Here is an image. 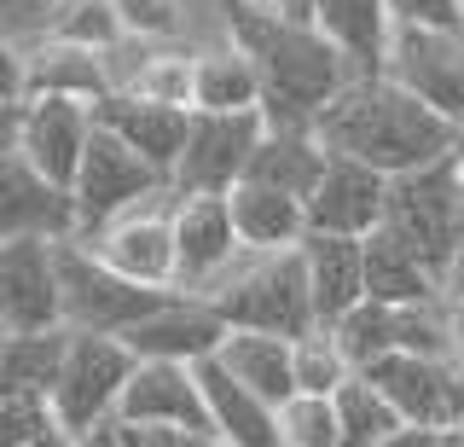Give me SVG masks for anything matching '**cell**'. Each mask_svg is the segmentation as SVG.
Wrapping results in <instances>:
<instances>
[{"mask_svg": "<svg viewBox=\"0 0 464 447\" xmlns=\"http://www.w3.org/2000/svg\"><path fill=\"white\" fill-rule=\"evenodd\" d=\"M116 12L140 41H186V0H116Z\"/></svg>", "mask_w": 464, "mask_h": 447, "instance_id": "34", "label": "cell"}, {"mask_svg": "<svg viewBox=\"0 0 464 447\" xmlns=\"http://www.w3.org/2000/svg\"><path fill=\"white\" fill-rule=\"evenodd\" d=\"M279 6H285V12H296V18H308V6H314V0H279Z\"/></svg>", "mask_w": 464, "mask_h": 447, "instance_id": "46", "label": "cell"}, {"mask_svg": "<svg viewBox=\"0 0 464 447\" xmlns=\"http://www.w3.org/2000/svg\"><path fill=\"white\" fill-rule=\"evenodd\" d=\"M383 209H389V175H377L372 163H354V157H331L308 198V233L366 238L383 227Z\"/></svg>", "mask_w": 464, "mask_h": 447, "instance_id": "17", "label": "cell"}, {"mask_svg": "<svg viewBox=\"0 0 464 447\" xmlns=\"http://www.w3.org/2000/svg\"><path fill=\"white\" fill-rule=\"evenodd\" d=\"M354 360L348 349L337 343V331H308V337H296V389H308V395H337V389L354 378Z\"/></svg>", "mask_w": 464, "mask_h": 447, "instance_id": "32", "label": "cell"}, {"mask_svg": "<svg viewBox=\"0 0 464 447\" xmlns=\"http://www.w3.org/2000/svg\"><path fill=\"white\" fill-rule=\"evenodd\" d=\"M372 447H435V430L406 424V430H395V436H383V442H372Z\"/></svg>", "mask_w": 464, "mask_h": 447, "instance_id": "42", "label": "cell"}, {"mask_svg": "<svg viewBox=\"0 0 464 447\" xmlns=\"http://www.w3.org/2000/svg\"><path fill=\"white\" fill-rule=\"evenodd\" d=\"M395 24H418V30H459L464 35V0H389Z\"/></svg>", "mask_w": 464, "mask_h": 447, "instance_id": "37", "label": "cell"}, {"mask_svg": "<svg viewBox=\"0 0 464 447\" xmlns=\"http://www.w3.org/2000/svg\"><path fill=\"white\" fill-rule=\"evenodd\" d=\"M163 186H174V180L157 163H145L134 146H122L111 128H93L87 157H82L76 180H70V198H76V238H87L93 227H105L111 215L134 209L140 198L163 192Z\"/></svg>", "mask_w": 464, "mask_h": 447, "instance_id": "8", "label": "cell"}, {"mask_svg": "<svg viewBox=\"0 0 464 447\" xmlns=\"http://www.w3.org/2000/svg\"><path fill=\"white\" fill-rule=\"evenodd\" d=\"M122 35L128 30L116 0H64L53 18V41H76V47H93V53H111Z\"/></svg>", "mask_w": 464, "mask_h": 447, "instance_id": "33", "label": "cell"}, {"mask_svg": "<svg viewBox=\"0 0 464 447\" xmlns=\"http://www.w3.org/2000/svg\"><path fill=\"white\" fill-rule=\"evenodd\" d=\"M227 320L209 296H192V291H174L163 308H151L140 326H128V349L140 360H180V366H198V360L221 355L227 343Z\"/></svg>", "mask_w": 464, "mask_h": 447, "instance_id": "16", "label": "cell"}, {"mask_svg": "<svg viewBox=\"0 0 464 447\" xmlns=\"http://www.w3.org/2000/svg\"><path fill=\"white\" fill-rule=\"evenodd\" d=\"M261 134H267L261 111H192L186 151L174 163V192H232L250 175Z\"/></svg>", "mask_w": 464, "mask_h": 447, "instance_id": "10", "label": "cell"}, {"mask_svg": "<svg viewBox=\"0 0 464 447\" xmlns=\"http://www.w3.org/2000/svg\"><path fill=\"white\" fill-rule=\"evenodd\" d=\"M93 122L111 128L122 146H134L145 163H157L174 180V163H180V151H186L192 111L186 105H157V99H140V93H105L93 105Z\"/></svg>", "mask_w": 464, "mask_h": 447, "instance_id": "19", "label": "cell"}, {"mask_svg": "<svg viewBox=\"0 0 464 447\" xmlns=\"http://www.w3.org/2000/svg\"><path fill=\"white\" fill-rule=\"evenodd\" d=\"M453 355H464V314H453Z\"/></svg>", "mask_w": 464, "mask_h": 447, "instance_id": "45", "label": "cell"}, {"mask_svg": "<svg viewBox=\"0 0 464 447\" xmlns=\"http://www.w3.org/2000/svg\"><path fill=\"white\" fill-rule=\"evenodd\" d=\"M459 169H464V151H459Z\"/></svg>", "mask_w": 464, "mask_h": 447, "instance_id": "47", "label": "cell"}, {"mask_svg": "<svg viewBox=\"0 0 464 447\" xmlns=\"http://www.w3.org/2000/svg\"><path fill=\"white\" fill-rule=\"evenodd\" d=\"M18 122H24V99H0V151L18 146Z\"/></svg>", "mask_w": 464, "mask_h": 447, "instance_id": "41", "label": "cell"}, {"mask_svg": "<svg viewBox=\"0 0 464 447\" xmlns=\"http://www.w3.org/2000/svg\"><path fill=\"white\" fill-rule=\"evenodd\" d=\"M383 227L401 244H412L435 273L453 262V250L464 244V169H459V151L441 157V163H430V169H412V175L389 180Z\"/></svg>", "mask_w": 464, "mask_h": 447, "instance_id": "5", "label": "cell"}, {"mask_svg": "<svg viewBox=\"0 0 464 447\" xmlns=\"http://www.w3.org/2000/svg\"><path fill=\"white\" fill-rule=\"evenodd\" d=\"M209 302L221 308L227 326H244V331H279V337H308V331H319L302 244L296 250H244L209 285Z\"/></svg>", "mask_w": 464, "mask_h": 447, "instance_id": "3", "label": "cell"}, {"mask_svg": "<svg viewBox=\"0 0 464 447\" xmlns=\"http://www.w3.org/2000/svg\"><path fill=\"white\" fill-rule=\"evenodd\" d=\"M244 256L227 192H180L174 204V291L209 296V285Z\"/></svg>", "mask_w": 464, "mask_h": 447, "instance_id": "11", "label": "cell"}, {"mask_svg": "<svg viewBox=\"0 0 464 447\" xmlns=\"http://www.w3.org/2000/svg\"><path fill=\"white\" fill-rule=\"evenodd\" d=\"M93 105L82 99H53V93H35L24 99V122H18V151L41 169L47 180L70 186L87 157V140H93Z\"/></svg>", "mask_w": 464, "mask_h": 447, "instance_id": "18", "label": "cell"}, {"mask_svg": "<svg viewBox=\"0 0 464 447\" xmlns=\"http://www.w3.org/2000/svg\"><path fill=\"white\" fill-rule=\"evenodd\" d=\"M221 35L250 53L261 76V117L273 128H314L354 70L325 41L314 18H296L279 0H221Z\"/></svg>", "mask_w": 464, "mask_h": 447, "instance_id": "1", "label": "cell"}, {"mask_svg": "<svg viewBox=\"0 0 464 447\" xmlns=\"http://www.w3.org/2000/svg\"><path fill=\"white\" fill-rule=\"evenodd\" d=\"M0 326L53 331L64 326V285H58V238L0 244Z\"/></svg>", "mask_w": 464, "mask_h": 447, "instance_id": "13", "label": "cell"}, {"mask_svg": "<svg viewBox=\"0 0 464 447\" xmlns=\"http://www.w3.org/2000/svg\"><path fill=\"white\" fill-rule=\"evenodd\" d=\"M58 285H64V326L70 331H111L122 337L151 308H163L174 285H140L128 273L105 267L82 238H58Z\"/></svg>", "mask_w": 464, "mask_h": 447, "instance_id": "6", "label": "cell"}, {"mask_svg": "<svg viewBox=\"0 0 464 447\" xmlns=\"http://www.w3.org/2000/svg\"><path fill=\"white\" fill-rule=\"evenodd\" d=\"M308 18L325 30V41L348 59L354 76H377V70H383L389 35H395L389 0H314Z\"/></svg>", "mask_w": 464, "mask_h": 447, "instance_id": "23", "label": "cell"}, {"mask_svg": "<svg viewBox=\"0 0 464 447\" xmlns=\"http://www.w3.org/2000/svg\"><path fill=\"white\" fill-rule=\"evenodd\" d=\"M314 134L325 140L331 157H354L372 163L377 175H412L441 157L459 151V122L424 105L418 93H406L395 76H354L348 88L319 111Z\"/></svg>", "mask_w": 464, "mask_h": 447, "instance_id": "2", "label": "cell"}, {"mask_svg": "<svg viewBox=\"0 0 464 447\" xmlns=\"http://www.w3.org/2000/svg\"><path fill=\"white\" fill-rule=\"evenodd\" d=\"M325 163H331V151H325V140H319L314 128H273L267 122V134H261V146H256L250 175H244V180L279 186V192H290V198L308 204L319 175H325Z\"/></svg>", "mask_w": 464, "mask_h": 447, "instance_id": "26", "label": "cell"}, {"mask_svg": "<svg viewBox=\"0 0 464 447\" xmlns=\"http://www.w3.org/2000/svg\"><path fill=\"white\" fill-rule=\"evenodd\" d=\"M302 262H308L314 285V314L319 326H337L343 314H354L366 302V238H343V233H308L302 238Z\"/></svg>", "mask_w": 464, "mask_h": 447, "instance_id": "20", "label": "cell"}, {"mask_svg": "<svg viewBox=\"0 0 464 447\" xmlns=\"http://www.w3.org/2000/svg\"><path fill=\"white\" fill-rule=\"evenodd\" d=\"M64 0H0V30H6L18 47H35V41L53 35V18Z\"/></svg>", "mask_w": 464, "mask_h": 447, "instance_id": "36", "label": "cell"}, {"mask_svg": "<svg viewBox=\"0 0 464 447\" xmlns=\"http://www.w3.org/2000/svg\"><path fill=\"white\" fill-rule=\"evenodd\" d=\"M366 296L377 302H441V273H435L412 244H401L389 227L366 233Z\"/></svg>", "mask_w": 464, "mask_h": 447, "instance_id": "27", "label": "cell"}, {"mask_svg": "<svg viewBox=\"0 0 464 447\" xmlns=\"http://www.w3.org/2000/svg\"><path fill=\"white\" fill-rule=\"evenodd\" d=\"M140 355L128 349V337H111V331H70L64 343V366H58L53 384V418L70 436H87V430L111 424L116 407H122V389L134 378Z\"/></svg>", "mask_w": 464, "mask_h": 447, "instance_id": "4", "label": "cell"}, {"mask_svg": "<svg viewBox=\"0 0 464 447\" xmlns=\"http://www.w3.org/2000/svg\"><path fill=\"white\" fill-rule=\"evenodd\" d=\"M221 366L238 384H250L256 395H267L273 407H285V401L296 395V337L232 326L227 343H221Z\"/></svg>", "mask_w": 464, "mask_h": 447, "instance_id": "25", "label": "cell"}, {"mask_svg": "<svg viewBox=\"0 0 464 447\" xmlns=\"http://www.w3.org/2000/svg\"><path fill=\"white\" fill-rule=\"evenodd\" d=\"M279 447H343V418H337V395H296L279 407Z\"/></svg>", "mask_w": 464, "mask_h": 447, "instance_id": "31", "label": "cell"}, {"mask_svg": "<svg viewBox=\"0 0 464 447\" xmlns=\"http://www.w3.org/2000/svg\"><path fill=\"white\" fill-rule=\"evenodd\" d=\"M58 424L47 395H6L0 401V447H29Z\"/></svg>", "mask_w": 464, "mask_h": 447, "instance_id": "35", "label": "cell"}, {"mask_svg": "<svg viewBox=\"0 0 464 447\" xmlns=\"http://www.w3.org/2000/svg\"><path fill=\"white\" fill-rule=\"evenodd\" d=\"M435 447H464V424H453V430H435Z\"/></svg>", "mask_w": 464, "mask_h": 447, "instance_id": "44", "label": "cell"}, {"mask_svg": "<svg viewBox=\"0 0 464 447\" xmlns=\"http://www.w3.org/2000/svg\"><path fill=\"white\" fill-rule=\"evenodd\" d=\"M29 447H82V436H70V430H47V436H35V442H29Z\"/></svg>", "mask_w": 464, "mask_h": 447, "instance_id": "43", "label": "cell"}, {"mask_svg": "<svg viewBox=\"0 0 464 447\" xmlns=\"http://www.w3.org/2000/svg\"><path fill=\"white\" fill-rule=\"evenodd\" d=\"M12 238H76V198L47 180L12 146L0 151V244Z\"/></svg>", "mask_w": 464, "mask_h": 447, "instance_id": "14", "label": "cell"}, {"mask_svg": "<svg viewBox=\"0 0 464 447\" xmlns=\"http://www.w3.org/2000/svg\"><path fill=\"white\" fill-rule=\"evenodd\" d=\"M198 378H203V401H209V424L227 447H279V407L232 378L221 355L198 360Z\"/></svg>", "mask_w": 464, "mask_h": 447, "instance_id": "21", "label": "cell"}, {"mask_svg": "<svg viewBox=\"0 0 464 447\" xmlns=\"http://www.w3.org/2000/svg\"><path fill=\"white\" fill-rule=\"evenodd\" d=\"M192 111H261V76L238 41H209L198 47V82H192Z\"/></svg>", "mask_w": 464, "mask_h": 447, "instance_id": "28", "label": "cell"}, {"mask_svg": "<svg viewBox=\"0 0 464 447\" xmlns=\"http://www.w3.org/2000/svg\"><path fill=\"white\" fill-rule=\"evenodd\" d=\"M70 326L53 331H6L0 337V401L6 395H53L58 366H64Z\"/></svg>", "mask_w": 464, "mask_h": 447, "instance_id": "29", "label": "cell"}, {"mask_svg": "<svg viewBox=\"0 0 464 447\" xmlns=\"http://www.w3.org/2000/svg\"><path fill=\"white\" fill-rule=\"evenodd\" d=\"M337 418H343V447H372V442H383V436H395V430H406L401 407L366 378V372H354V378L337 389Z\"/></svg>", "mask_w": 464, "mask_h": 447, "instance_id": "30", "label": "cell"}, {"mask_svg": "<svg viewBox=\"0 0 464 447\" xmlns=\"http://www.w3.org/2000/svg\"><path fill=\"white\" fill-rule=\"evenodd\" d=\"M0 337H6V326H0Z\"/></svg>", "mask_w": 464, "mask_h": 447, "instance_id": "48", "label": "cell"}, {"mask_svg": "<svg viewBox=\"0 0 464 447\" xmlns=\"http://www.w3.org/2000/svg\"><path fill=\"white\" fill-rule=\"evenodd\" d=\"M174 204H180V192L163 186V192L140 198L134 209L111 215L105 227H93L82 244L105 267L128 273L140 285H174Z\"/></svg>", "mask_w": 464, "mask_h": 447, "instance_id": "9", "label": "cell"}, {"mask_svg": "<svg viewBox=\"0 0 464 447\" xmlns=\"http://www.w3.org/2000/svg\"><path fill=\"white\" fill-rule=\"evenodd\" d=\"M337 343L348 349L360 372L372 360H389V355H453V314L441 302H377L366 296L354 314H343L337 326Z\"/></svg>", "mask_w": 464, "mask_h": 447, "instance_id": "7", "label": "cell"}, {"mask_svg": "<svg viewBox=\"0 0 464 447\" xmlns=\"http://www.w3.org/2000/svg\"><path fill=\"white\" fill-rule=\"evenodd\" d=\"M227 204H232V227H238L244 250H296L308 238V204L279 192V186L238 180L227 192Z\"/></svg>", "mask_w": 464, "mask_h": 447, "instance_id": "24", "label": "cell"}, {"mask_svg": "<svg viewBox=\"0 0 464 447\" xmlns=\"http://www.w3.org/2000/svg\"><path fill=\"white\" fill-rule=\"evenodd\" d=\"M128 447H227L215 430H134L128 424Z\"/></svg>", "mask_w": 464, "mask_h": 447, "instance_id": "38", "label": "cell"}, {"mask_svg": "<svg viewBox=\"0 0 464 447\" xmlns=\"http://www.w3.org/2000/svg\"><path fill=\"white\" fill-rule=\"evenodd\" d=\"M116 418L134 430H215L198 366H180V360H140Z\"/></svg>", "mask_w": 464, "mask_h": 447, "instance_id": "15", "label": "cell"}, {"mask_svg": "<svg viewBox=\"0 0 464 447\" xmlns=\"http://www.w3.org/2000/svg\"><path fill=\"white\" fill-rule=\"evenodd\" d=\"M0 99H24V47L0 30Z\"/></svg>", "mask_w": 464, "mask_h": 447, "instance_id": "39", "label": "cell"}, {"mask_svg": "<svg viewBox=\"0 0 464 447\" xmlns=\"http://www.w3.org/2000/svg\"><path fill=\"white\" fill-rule=\"evenodd\" d=\"M441 308L447 314H464V244L453 250V262L441 267Z\"/></svg>", "mask_w": 464, "mask_h": 447, "instance_id": "40", "label": "cell"}, {"mask_svg": "<svg viewBox=\"0 0 464 447\" xmlns=\"http://www.w3.org/2000/svg\"><path fill=\"white\" fill-rule=\"evenodd\" d=\"M383 76H395L406 93H418L441 117L464 122V35L459 30H418V24H395L389 35Z\"/></svg>", "mask_w": 464, "mask_h": 447, "instance_id": "12", "label": "cell"}, {"mask_svg": "<svg viewBox=\"0 0 464 447\" xmlns=\"http://www.w3.org/2000/svg\"><path fill=\"white\" fill-rule=\"evenodd\" d=\"M53 93V99H82V105H99L111 88V64L105 53L76 47V41H35L24 47V99Z\"/></svg>", "mask_w": 464, "mask_h": 447, "instance_id": "22", "label": "cell"}]
</instances>
